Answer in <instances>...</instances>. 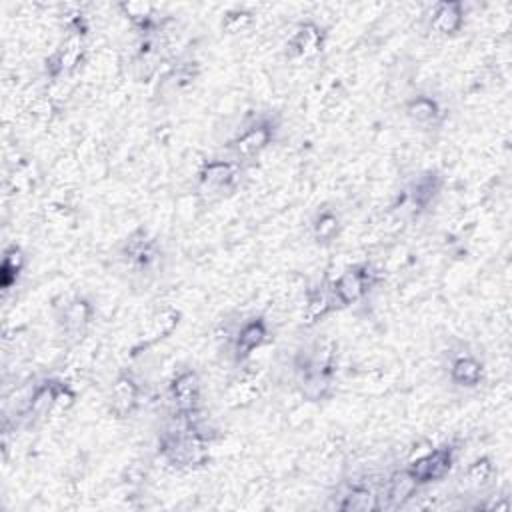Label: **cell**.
<instances>
[{
  "mask_svg": "<svg viewBox=\"0 0 512 512\" xmlns=\"http://www.w3.org/2000/svg\"><path fill=\"white\" fill-rule=\"evenodd\" d=\"M338 374V342L318 334L292 356V382L306 400L318 402L332 394Z\"/></svg>",
  "mask_w": 512,
  "mask_h": 512,
  "instance_id": "cell-1",
  "label": "cell"
},
{
  "mask_svg": "<svg viewBox=\"0 0 512 512\" xmlns=\"http://www.w3.org/2000/svg\"><path fill=\"white\" fill-rule=\"evenodd\" d=\"M178 424L158 436V456L172 470H198L210 460L212 434L202 426L200 414L174 416Z\"/></svg>",
  "mask_w": 512,
  "mask_h": 512,
  "instance_id": "cell-2",
  "label": "cell"
},
{
  "mask_svg": "<svg viewBox=\"0 0 512 512\" xmlns=\"http://www.w3.org/2000/svg\"><path fill=\"white\" fill-rule=\"evenodd\" d=\"M280 120L272 112H258L250 116L226 142L230 158L240 164L260 158L278 138Z\"/></svg>",
  "mask_w": 512,
  "mask_h": 512,
  "instance_id": "cell-3",
  "label": "cell"
},
{
  "mask_svg": "<svg viewBox=\"0 0 512 512\" xmlns=\"http://www.w3.org/2000/svg\"><path fill=\"white\" fill-rule=\"evenodd\" d=\"M242 180V164L230 156H218L204 160L196 170V192L208 200L216 202L232 196Z\"/></svg>",
  "mask_w": 512,
  "mask_h": 512,
  "instance_id": "cell-4",
  "label": "cell"
},
{
  "mask_svg": "<svg viewBox=\"0 0 512 512\" xmlns=\"http://www.w3.org/2000/svg\"><path fill=\"white\" fill-rule=\"evenodd\" d=\"M382 282L380 270L372 262H356L344 268L328 286L336 308L360 304Z\"/></svg>",
  "mask_w": 512,
  "mask_h": 512,
  "instance_id": "cell-5",
  "label": "cell"
},
{
  "mask_svg": "<svg viewBox=\"0 0 512 512\" xmlns=\"http://www.w3.org/2000/svg\"><path fill=\"white\" fill-rule=\"evenodd\" d=\"M458 444L456 442H442L430 450H426L424 454L408 460L404 464V468L408 470V474L416 480V484L420 488H426L430 484L442 482L444 478H448V474L452 472L456 460H458Z\"/></svg>",
  "mask_w": 512,
  "mask_h": 512,
  "instance_id": "cell-6",
  "label": "cell"
},
{
  "mask_svg": "<svg viewBox=\"0 0 512 512\" xmlns=\"http://www.w3.org/2000/svg\"><path fill=\"white\" fill-rule=\"evenodd\" d=\"M122 264L134 274L148 276L158 270L162 260V250L158 240L144 228H136L128 234L118 250Z\"/></svg>",
  "mask_w": 512,
  "mask_h": 512,
  "instance_id": "cell-7",
  "label": "cell"
},
{
  "mask_svg": "<svg viewBox=\"0 0 512 512\" xmlns=\"http://www.w3.org/2000/svg\"><path fill=\"white\" fill-rule=\"evenodd\" d=\"M272 338L270 322L264 314H248L238 322L230 336V356L232 360L242 366L250 362V358L264 348Z\"/></svg>",
  "mask_w": 512,
  "mask_h": 512,
  "instance_id": "cell-8",
  "label": "cell"
},
{
  "mask_svg": "<svg viewBox=\"0 0 512 512\" xmlns=\"http://www.w3.org/2000/svg\"><path fill=\"white\" fill-rule=\"evenodd\" d=\"M166 398L174 412V416H196L202 410V380L200 374L190 368H178L168 384H166Z\"/></svg>",
  "mask_w": 512,
  "mask_h": 512,
  "instance_id": "cell-9",
  "label": "cell"
},
{
  "mask_svg": "<svg viewBox=\"0 0 512 512\" xmlns=\"http://www.w3.org/2000/svg\"><path fill=\"white\" fill-rule=\"evenodd\" d=\"M64 380L60 378H42L32 384L22 406L18 408V420L26 426L46 422L52 416H58V394Z\"/></svg>",
  "mask_w": 512,
  "mask_h": 512,
  "instance_id": "cell-10",
  "label": "cell"
},
{
  "mask_svg": "<svg viewBox=\"0 0 512 512\" xmlns=\"http://www.w3.org/2000/svg\"><path fill=\"white\" fill-rule=\"evenodd\" d=\"M94 318H96V306L84 294H76L56 308V326L60 336L68 344L80 342L90 330V326L94 324Z\"/></svg>",
  "mask_w": 512,
  "mask_h": 512,
  "instance_id": "cell-11",
  "label": "cell"
},
{
  "mask_svg": "<svg viewBox=\"0 0 512 512\" xmlns=\"http://www.w3.org/2000/svg\"><path fill=\"white\" fill-rule=\"evenodd\" d=\"M330 508L340 512H378L382 510V484L346 480L330 496Z\"/></svg>",
  "mask_w": 512,
  "mask_h": 512,
  "instance_id": "cell-12",
  "label": "cell"
},
{
  "mask_svg": "<svg viewBox=\"0 0 512 512\" xmlns=\"http://www.w3.org/2000/svg\"><path fill=\"white\" fill-rule=\"evenodd\" d=\"M326 42H328L326 28L320 22L308 18L294 26L284 48L290 60L314 62L324 52Z\"/></svg>",
  "mask_w": 512,
  "mask_h": 512,
  "instance_id": "cell-13",
  "label": "cell"
},
{
  "mask_svg": "<svg viewBox=\"0 0 512 512\" xmlns=\"http://www.w3.org/2000/svg\"><path fill=\"white\" fill-rule=\"evenodd\" d=\"M106 404H108V412L118 420H126L136 414V410L142 404V384L134 372L120 370L114 376L108 388Z\"/></svg>",
  "mask_w": 512,
  "mask_h": 512,
  "instance_id": "cell-14",
  "label": "cell"
},
{
  "mask_svg": "<svg viewBox=\"0 0 512 512\" xmlns=\"http://www.w3.org/2000/svg\"><path fill=\"white\" fill-rule=\"evenodd\" d=\"M86 58V48H84V36L80 34H70L44 62L46 76L52 80H60L64 76L74 74Z\"/></svg>",
  "mask_w": 512,
  "mask_h": 512,
  "instance_id": "cell-15",
  "label": "cell"
},
{
  "mask_svg": "<svg viewBox=\"0 0 512 512\" xmlns=\"http://www.w3.org/2000/svg\"><path fill=\"white\" fill-rule=\"evenodd\" d=\"M448 380L458 390H476L486 380V364L484 360L468 350L456 352L448 362Z\"/></svg>",
  "mask_w": 512,
  "mask_h": 512,
  "instance_id": "cell-16",
  "label": "cell"
},
{
  "mask_svg": "<svg viewBox=\"0 0 512 512\" xmlns=\"http://www.w3.org/2000/svg\"><path fill=\"white\" fill-rule=\"evenodd\" d=\"M444 190V176L434 170V168H428L424 172H420L406 188V206L418 216L426 210H430L440 194Z\"/></svg>",
  "mask_w": 512,
  "mask_h": 512,
  "instance_id": "cell-17",
  "label": "cell"
},
{
  "mask_svg": "<svg viewBox=\"0 0 512 512\" xmlns=\"http://www.w3.org/2000/svg\"><path fill=\"white\" fill-rule=\"evenodd\" d=\"M466 24V6L460 0H442L430 6L426 14V28L434 36L450 38L462 32Z\"/></svg>",
  "mask_w": 512,
  "mask_h": 512,
  "instance_id": "cell-18",
  "label": "cell"
},
{
  "mask_svg": "<svg viewBox=\"0 0 512 512\" xmlns=\"http://www.w3.org/2000/svg\"><path fill=\"white\" fill-rule=\"evenodd\" d=\"M402 112L410 124H414L416 128H422V130H434L446 118V110H444L440 98H436L434 94H428V92H418V94L406 98V102L402 104Z\"/></svg>",
  "mask_w": 512,
  "mask_h": 512,
  "instance_id": "cell-19",
  "label": "cell"
},
{
  "mask_svg": "<svg viewBox=\"0 0 512 512\" xmlns=\"http://www.w3.org/2000/svg\"><path fill=\"white\" fill-rule=\"evenodd\" d=\"M422 488L402 466L388 474L382 482V510H402L406 508Z\"/></svg>",
  "mask_w": 512,
  "mask_h": 512,
  "instance_id": "cell-20",
  "label": "cell"
},
{
  "mask_svg": "<svg viewBox=\"0 0 512 512\" xmlns=\"http://www.w3.org/2000/svg\"><path fill=\"white\" fill-rule=\"evenodd\" d=\"M180 320H182V312L172 308V306H162L156 312H152V316L148 318L138 342L134 344V354H138L142 350H148L150 346L168 338L178 328Z\"/></svg>",
  "mask_w": 512,
  "mask_h": 512,
  "instance_id": "cell-21",
  "label": "cell"
},
{
  "mask_svg": "<svg viewBox=\"0 0 512 512\" xmlns=\"http://www.w3.org/2000/svg\"><path fill=\"white\" fill-rule=\"evenodd\" d=\"M496 478H498V466H496V460L488 454H482L470 460L460 474V482L464 490L476 496L490 492L496 484Z\"/></svg>",
  "mask_w": 512,
  "mask_h": 512,
  "instance_id": "cell-22",
  "label": "cell"
},
{
  "mask_svg": "<svg viewBox=\"0 0 512 512\" xmlns=\"http://www.w3.org/2000/svg\"><path fill=\"white\" fill-rule=\"evenodd\" d=\"M336 310V302L332 298L328 284H310L304 288L302 298V324L312 328L322 322L328 314Z\"/></svg>",
  "mask_w": 512,
  "mask_h": 512,
  "instance_id": "cell-23",
  "label": "cell"
},
{
  "mask_svg": "<svg viewBox=\"0 0 512 512\" xmlns=\"http://www.w3.org/2000/svg\"><path fill=\"white\" fill-rule=\"evenodd\" d=\"M342 218L334 206H318L310 220V234L318 246H332L342 234Z\"/></svg>",
  "mask_w": 512,
  "mask_h": 512,
  "instance_id": "cell-24",
  "label": "cell"
},
{
  "mask_svg": "<svg viewBox=\"0 0 512 512\" xmlns=\"http://www.w3.org/2000/svg\"><path fill=\"white\" fill-rule=\"evenodd\" d=\"M122 16L130 22L134 30L142 36H150L160 28V18L156 16V8L148 2H122L118 4Z\"/></svg>",
  "mask_w": 512,
  "mask_h": 512,
  "instance_id": "cell-25",
  "label": "cell"
},
{
  "mask_svg": "<svg viewBox=\"0 0 512 512\" xmlns=\"http://www.w3.org/2000/svg\"><path fill=\"white\" fill-rule=\"evenodd\" d=\"M26 266V254L18 244H10L2 252V264H0V286L4 292L14 288L18 282L22 270Z\"/></svg>",
  "mask_w": 512,
  "mask_h": 512,
  "instance_id": "cell-26",
  "label": "cell"
},
{
  "mask_svg": "<svg viewBox=\"0 0 512 512\" xmlns=\"http://www.w3.org/2000/svg\"><path fill=\"white\" fill-rule=\"evenodd\" d=\"M254 24H256V14H254V10H250L246 6L228 8L220 18V30L226 36L246 34L254 28Z\"/></svg>",
  "mask_w": 512,
  "mask_h": 512,
  "instance_id": "cell-27",
  "label": "cell"
},
{
  "mask_svg": "<svg viewBox=\"0 0 512 512\" xmlns=\"http://www.w3.org/2000/svg\"><path fill=\"white\" fill-rule=\"evenodd\" d=\"M198 62L194 60H188V62H180L172 68L168 80L176 86V88H184V86H190L196 78H198Z\"/></svg>",
  "mask_w": 512,
  "mask_h": 512,
  "instance_id": "cell-28",
  "label": "cell"
}]
</instances>
